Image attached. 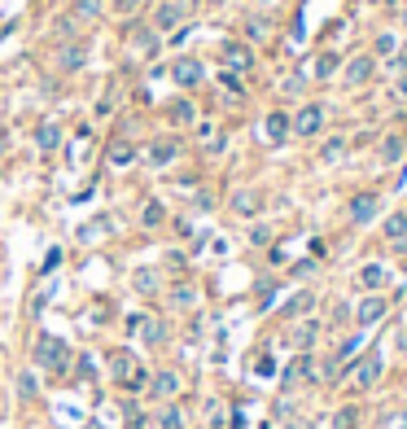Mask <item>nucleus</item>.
I'll return each mask as SVG.
<instances>
[{
  "mask_svg": "<svg viewBox=\"0 0 407 429\" xmlns=\"http://www.w3.org/2000/svg\"><path fill=\"white\" fill-rule=\"evenodd\" d=\"M381 373H386V355L381 351H368V355H355L351 364H346V381H351L355 390H373Z\"/></svg>",
  "mask_w": 407,
  "mask_h": 429,
  "instance_id": "1",
  "label": "nucleus"
},
{
  "mask_svg": "<svg viewBox=\"0 0 407 429\" xmlns=\"http://www.w3.org/2000/svg\"><path fill=\"white\" fill-rule=\"evenodd\" d=\"M35 364H40L44 373H66L70 346L57 338V333H40V338H35Z\"/></svg>",
  "mask_w": 407,
  "mask_h": 429,
  "instance_id": "2",
  "label": "nucleus"
},
{
  "mask_svg": "<svg viewBox=\"0 0 407 429\" xmlns=\"http://www.w3.org/2000/svg\"><path fill=\"white\" fill-rule=\"evenodd\" d=\"M316 381H320V368H316V355H311V351H298V360L280 368V390L316 386Z\"/></svg>",
  "mask_w": 407,
  "mask_h": 429,
  "instance_id": "3",
  "label": "nucleus"
},
{
  "mask_svg": "<svg viewBox=\"0 0 407 429\" xmlns=\"http://www.w3.org/2000/svg\"><path fill=\"white\" fill-rule=\"evenodd\" d=\"M289 127H294L298 140H316L320 132H324V105H320V101H307L302 110L289 118Z\"/></svg>",
  "mask_w": 407,
  "mask_h": 429,
  "instance_id": "4",
  "label": "nucleus"
},
{
  "mask_svg": "<svg viewBox=\"0 0 407 429\" xmlns=\"http://www.w3.org/2000/svg\"><path fill=\"white\" fill-rule=\"evenodd\" d=\"M184 18H188V0H158L153 5V18H149V27L153 31H175V27H184Z\"/></svg>",
  "mask_w": 407,
  "mask_h": 429,
  "instance_id": "5",
  "label": "nucleus"
},
{
  "mask_svg": "<svg viewBox=\"0 0 407 429\" xmlns=\"http://www.w3.org/2000/svg\"><path fill=\"white\" fill-rule=\"evenodd\" d=\"M342 83L346 88H364V83H373V75H377V57L373 53H359V57H351V62H342Z\"/></svg>",
  "mask_w": 407,
  "mask_h": 429,
  "instance_id": "6",
  "label": "nucleus"
},
{
  "mask_svg": "<svg viewBox=\"0 0 407 429\" xmlns=\"http://www.w3.org/2000/svg\"><path fill=\"white\" fill-rule=\"evenodd\" d=\"M381 214V197L377 193H355L351 206H346V219H351V228H368Z\"/></svg>",
  "mask_w": 407,
  "mask_h": 429,
  "instance_id": "7",
  "label": "nucleus"
},
{
  "mask_svg": "<svg viewBox=\"0 0 407 429\" xmlns=\"http://www.w3.org/2000/svg\"><path fill=\"white\" fill-rule=\"evenodd\" d=\"M179 390H184V377H179L175 368H162V373L149 377V399H158V403H171Z\"/></svg>",
  "mask_w": 407,
  "mask_h": 429,
  "instance_id": "8",
  "label": "nucleus"
},
{
  "mask_svg": "<svg viewBox=\"0 0 407 429\" xmlns=\"http://www.w3.org/2000/svg\"><path fill=\"white\" fill-rule=\"evenodd\" d=\"M201 79H206V66H201L197 57H175L171 62V83L175 88H197Z\"/></svg>",
  "mask_w": 407,
  "mask_h": 429,
  "instance_id": "9",
  "label": "nucleus"
},
{
  "mask_svg": "<svg viewBox=\"0 0 407 429\" xmlns=\"http://www.w3.org/2000/svg\"><path fill=\"white\" fill-rule=\"evenodd\" d=\"M386 311H390V302H386V294H368L364 302L355 307V324L359 329H373L377 320H386Z\"/></svg>",
  "mask_w": 407,
  "mask_h": 429,
  "instance_id": "10",
  "label": "nucleus"
},
{
  "mask_svg": "<svg viewBox=\"0 0 407 429\" xmlns=\"http://www.w3.org/2000/svg\"><path fill=\"white\" fill-rule=\"evenodd\" d=\"M131 333H140L145 346H162V342H166V324H162V320H153V316H136V320H131Z\"/></svg>",
  "mask_w": 407,
  "mask_h": 429,
  "instance_id": "11",
  "label": "nucleus"
},
{
  "mask_svg": "<svg viewBox=\"0 0 407 429\" xmlns=\"http://www.w3.org/2000/svg\"><path fill=\"white\" fill-rule=\"evenodd\" d=\"M175 158H179V140H171V136L153 140L149 153H145V162H149V166H158V171H162V166H171Z\"/></svg>",
  "mask_w": 407,
  "mask_h": 429,
  "instance_id": "12",
  "label": "nucleus"
},
{
  "mask_svg": "<svg viewBox=\"0 0 407 429\" xmlns=\"http://www.w3.org/2000/svg\"><path fill=\"white\" fill-rule=\"evenodd\" d=\"M263 132H267V140H272V145H285V140L294 136V127H289V114H285V110H272L267 118H263Z\"/></svg>",
  "mask_w": 407,
  "mask_h": 429,
  "instance_id": "13",
  "label": "nucleus"
},
{
  "mask_svg": "<svg viewBox=\"0 0 407 429\" xmlns=\"http://www.w3.org/2000/svg\"><path fill=\"white\" fill-rule=\"evenodd\" d=\"M359 285H364L368 294H381L390 285V267L386 263H364V267H359Z\"/></svg>",
  "mask_w": 407,
  "mask_h": 429,
  "instance_id": "14",
  "label": "nucleus"
},
{
  "mask_svg": "<svg viewBox=\"0 0 407 429\" xmlns=\"http://www.w3.org/2000/svg\"><path fill=\"white\" fill-rule=\"evenodd\" d=\"M377 158L386 162V166H399V162L407 158V140H403L399 132H390V136H386V140L377 145Z\"/></svg>",
  "mask_w": 407,
  "mask_h": 429,
  "instance_id": "15",
  "label": "nucleus"
},
{
  "mask_svg": "<svg viewBox=\"0 0 407 429\" xmlns=\"http://www.w3.org/2000/svg\"><path fill=\"white\" fill-rule=\"evenodd\" d=\"M219 57H223V66H232V70H250V66H254V53H250L245 44H236V40L223 44Z\"/></svg>",
  "mask_w": 407,
  "mask_h": 429,
  "instance_id": "16",
  "label": "nucleus"
},
{
  "mask_svg": "<svg viewBox=\"0 0 407 429\" xmlns=\"http://www.w3.org/2000/svg\"><path fill=\"white\" fill-rule=\"evenodd\" d=\"M158 40H162V35L153 31V27H140L136 35H131V53L149 62V57H158Z\"/></svg>",
  "mask_w": 407,
  "mask_h": 429,
  "instance_id": "17",
  "label": "nucleus"
},
{
  "mask_svg": "<svg viewBox=\"0 0 407 429\" xmlns=\"http://www.w3.org/2000/svg\"><path fill=\"white\" fill-rule=\"evenodd\" d=\"M320 329H324L320 320H302V324L289 333V346L294 351H311V346H316V338H320Z\"/></svg>",
  "mask_w": 407,
  "mask_h": 429,
  "instance_id": "18",
  "label": "nucleus"
},
{
  "mask_svg": "<svg viewBox=\"0 0 407 429\" xmlns=\"http://www.w3.org/2000/svg\"><path fill=\"white\" fill-rule=\"evenodd\" d=\"M232 210L241 214V219H250V214L263 210V197L254 193V188H236V193H232Z\"/></svg>",
  "mask_w": 407,
  "mask_h": 429,
  "instance_id": "19",
  "label": "nucleus"
},
{
  "mask_svg": "<svg viewBox=\"0 0 407 429\" xmlns=\"http://www.w3.org/2000/svg\"><path fill=\"white\" fill-rule=\"evenodd\" d=\"M166 114H171L175 127H193L197 123V110H193V101H188V97H175L171 105H166Z\"/></svg>",
  "mask_w": 407,
  "mask_h": 429,
  "instance_id": "20",
  "label": "nucleus"
},
{
  "mask_svg": "<svg viewBox=\"0 0 407 429\" xmlns=\"http://www.w3.org/2000/svg\"><path fill=\"white\" fill-rule=\"evenodd\" d=\"M311 307H316V294H311V289H302V294H294L289 302L280 307V316H285V320H302V316L311 311Z\"/></svg>",
  "mask_w": 407,
  "mask_h": 429,
  "instance_id": "21",
  "label": "nucleus"
},
{
  "mask_svg": "<svg viewBox=\"0 0 407 429\" xmlns=\"http://www.w3.org/2000/svg\"><path fill=\"white\" fill-rule=\"evenodd\" d=\"M136 145H131V140H110V149H105V158H110V166H131L136 162Z\"/></svg>",
  "mask_w": 407,
  "mask_h": 429,
  "instance_id": "22",
  "label": "nucleus"
},
{
  "mask_svg": "<svg viewBox=\"0 0 407 429\" xmlns=\"http://www.w3.org/2000/svg\"><path fill=\"white\" fill-rule=\"evenodd\" d=\"M171 307H179V311H193L197 307V285H188V280H179V285H171Z\"/></svg>",
  "mask_w": 407,
  "mask_h": 429,
  "instance_id": "23",
  "label": "nucleus"
},
{
  "mask_svg": "<svg viewBox=\"0 0 407 429\" xmlns=\"http://www.w3.org/2000/svg\"><path fill=\"white\" fill-rule=\"evenodd\" d=\"M57 145H62V127H57V123H40V127H35V149H40V153H53Z\"/></svg>",
  "mask_w": 407,
  "mask_h": 429,
  "instance_id": "24",
  "label": "nucleus"
},
{
  "mask_svg": "<svg viewBox=\"0 0 407 429\" xmlns=\"http://www.w3.org/2000/svg\"><path fill=\"white\" fill-rule=\"evenodd\" d=\"M105 14V0H70V18L79 22H97Z\"/></svg>",
  "mask_w": 407,
  "mask_h": 429,
  "instance_id": "25",
  "label": "nucleus"
},
{
  "mask_svg": "<svg viewBox=\"0 0 407 429\" xmlns=\"http://www.w3.org/2000/svg\"><path fill=\"white\" fill-rule=\"evenodd\" d=\"M342 70V57L338 53H316V62H311V75L316 79H333Z\"/></svg>",
  "mask_w": 407,
  "mask_h": 429,
  "instance_id": "26",
  "label": "nucleus"
},
{
  "mask_svg": "<svg viewBox=\"0 0 407 429\" xmlns=\"http://www.w3.org/2000/svg\"><path fill=\"white\" fill-rule=\"evenodd\" d=\"M131 364H136V360H131L127 351H110V377L114 381H123V386H127V381H131Z\"/></svg>",
  "mask_w": 407,
  "mask_h": 429,
  "instance_id": "27",
  "label": "nucleus"
},
{
  "mask_svg": "<svg viewBox=\"0 0 407 429\" xmlns=\"http://www.w3.org/2000/svg\"><path fill=\"white\" fill-rule=\"evenodd\" d=\"M386 241H407V210H394V214H386Z\"/></svg>",
  "mask_w": 407,
  "mask_h": 429,
  "instance_id": "28",
  "label": "nucleus"
},
{
  "mask_svg": "<svg viewBox=\"0 0 407 429\" xmlns=\"http://www.w3.org/2000/svg\"><path fill=\"white\" fill-rule=\"evenodd\" d=\"M83 62H88L83 44H70V49H62V53H57V66H62V70H83Z\"/></svg>",
  "mask_w": 407,
  "mask_h": 429,
  "instance_id": "29",
  "label": "nucleus"
},
{
  "mask_svg": "<svg viewBox=\"0 0 407 429\" xmlns=\"http://www.w3.org/2000/svg\"><path fill=\"white\" fill-rule=\"evenodd\" d=\"M162 219H166L162 201H145V206H140V228H162Z\"/></svg>",
  "mask_w": 407,
  "mask_h": 429,
  "instance_id": "30",
  "label": "nucleus"
},
{
  "mask_svg": "<svg viewBox=\"0 0 407 429\" xmlns=\"http://www.w3.org/2000/svg\"><path fill=\"white\" fill-rule=\"evenodd\" d=\"M158 429H184V412H179V403H162Z\"/></svg>",
  "mask_w": 407,
  "mask_h": 429,
  "instance_id": "31",
  "label": "nucleus"
},
{
  "mask_svg": "<svg viewBox=\"0 0 407 429\" xmlns=\"http://www.w3.org/2000/svg\"><path fill=\"white\" fill-rule=\"evenodd\" d=\"M18 399H40V381H35V373L27 368V373H18Z\"/></svg>",
  "mask_w": 407,
  "mask_h": 429,
  "instance_id": "32",
  "label": "nucleus"
},
{
  "mask_svg": "<svg viewBox=\"0 0 407 429\" xmlns=\"http://www.w3.org/2000/svg\"><path fill=\"white\" fill-rule=\"evenodd\" d=\"M373 49H377V57H394L399 53V35H390V31H381L377 40H373Z\"/></svg>",
  "mask_w": 407,
  "mask_h": 429,
  "instance_id": "33",
  "label": "nucleus"
},
{
  "mask_svg": "<svg viewBox=\"0 0 407 429\" xmlns=\"http://www.w3.org/2000/svg\"><path fill=\"white\" fill-rule=\"evenodd\" d=\"M342 153H346V136H333V140L320 145V158H324V162H338Z\"/></svg>",
  "mask_w": 407,
  "mask_h": 429,
  "instance_id": "34",
  "label": "nucleus"
},
{
  "mask_svg": "<svg viewBox=\"0 0 407 429\" xmlns=\"http://www.w3.org/2000/svg\"><path fill=\"white\" fill-rule=\"evenodd\" d=\"M136 289H140V294H153V289H158V272H153V267L136 272Z\"/></svg>",
  "mask_w": 407,
  "mask_h": 429,
  "instance_id": "35",
  "label": "nucleus"
},
{
  "mask_svg": "<svg viewBox=\"0 0 407 429\" xmlns=\"http://www.w3.org/2000/svg\"><path fill=\"white\" fill-rule=\"evenodd\" d=\"M302 88H307V75H285V83H280V92H285V97H298Z\"/></svg>",
  "mask_w": 407,
  "mask_h": 429,
  "instance_id": "36",
  "label": "nucleus"
},
{
  "mask_svg": "<svg viewBox=\"0 0 407 429\" xmlns=\"http://www.w3.org/2000/svg\"><path fill=\"white\" fill-rule=\"evenodd\" d=\"M110 5H114V14H118V18H131L140 5H145V0H110Z\"/></svg>",
  "mask_w": 407,
  "mask_h": 429,
  "instance_id": "37",
  "label": "nucleus"
},
{
  "mask_svg": "<svg viewBox=\"0 0 407 429\" xmlns=\"http://www.w3.org/2000/svg\"><path fill=\"white\" fill-rule=\"evenodd\" d=\"M245 31H250V40H267V22H263V18H250Z\"/></svg>",
  "mask_w": 407,
  "mask_h": 429,
  "instance_id": "38",
  "label": "nucleus"
},
{
  "mask_svg": "<svg viewBox=\"0 0 407 429\" xmlns=\"http://www.w3.org/2000/svg\"><path fill=\"white\" fill-rule=\"evenodd\" d=\"M333 429H355V412H351V408H342L338 416H333Z\"/></svg>",
  "mask_w": 407,
  "mask_h": 429,
  "instance_id": "39",
  "label": "nucleus"
},
{
  "mask_svg": "<svg viewBox=\"0 0 407 429\" xmlns=\"http://www.w3.org/2000/svg\"><path fill=\"white\" fill-rule=\"evenodd\" d=\"M267 241H272V228H263V223L250 228V245H267Z\"/></svg>",
  "mask_w": 407,
  "mask_h": 429,
  "instance_id": "40",
  "label": "nucleus"
},
{
  "mask_svg": "<svg viewBox=\"0 0 407 429\" xmlns=\"http://www.w3.org/2000/svg\"><path fill=\"white\" fill-rule=\"evenodd\" d=\"M346 316H351V307H346V302H338V307H333V324H342Z\"/></svg>",
  "mask_w": 407,
  "mask_h": 429,
  "instance_id": "41",
  "label": "nucleus"
},
{
  "mask_svg": "<svg viewBox=\"0 0 407 429\" xmlns=\"http://www.w3.org/2000/svg\"><path fill=\"white\" fill-rule=\"evenodd\" d=\"M79 377H83V381L92 377V355H83V360H79Z\"/></svg>",
  "mask_w": 407,
  "mask_h": 429,
  "instance_id": "42",
  "label": "nucleus"
},
{
  "mask_svg": "<svg viewBox=\"0 0 407 429\" xmlns=\"http://www.w3.org/2000/svg\"><path fill=\"white\" fill-rule=\"evenodd\" d=\"M5 153H9V132L0 127V158H5Z\"/></svg>",
  "mask_w": 407,
  "mask_h": 429,
  "instance_id": "43",
  "label": "nucleus"
},
{
  "mask_svg": "<svg viewBox=\"0 0 407 429\" xmlns=\"http://www.w3.org/2000/svg\"><path fill=\"white\" fill-rule=\"evenodd\" d=\"M394 92H399V97L407 101V70H403V79H399V88H394Z\"/></svg>",
  "mask_w": 407,
  "mask_h": 429,
  "instance_id": "44",
  "label": "nucleus"
},
{
  "mask_svg": "<svg viewBox=\"0 0 407 429\" xmlns=\"http://www.w3.org/2000/svg\"><path fill=\"white\" fill-rule=\"evenodd\" d=\"M399 22H403V31H407V5H403V14H399Z\"/></svg>",
  "mask_w": 407,
  "mask_h": 429,
  "instance_id": "45",
  "label": "nucleus"
},
{
  "mask_svg": "<svg viewBox=\"0 0 407 429\" xmlns=\"http://www.w3.org/2000/svg\"><path fill=\"white\" fill-rule=\"evenodd\" d=\"M223 5H228V0H210V9H223Z\"/></svg>",
  "mask_w": 407,
  "mask_h": 429,
  "instance_id": "46",
  "label": "nucleus"
},
{
  "mask_svg": "<svg viewBox=\"0 0 407 429\" xmlns=\"http://www.w3.org/2000/svg\"><path fill=\"white\" fill-rule=\"evenodd\" d=\"M254 5H276V0H254Z\"/></svg>",
  "mask_w": 407,
  "mask_h": 429,
  "instance_id": "47",
  "label": "nucleus"
},
{
  "mask_svg": "<svg viewBox=\"0 0 407 429\" xmlns=\"http://www.w3.org/2000/svg\"><path fill=\"white\" fill-rule=\"evenodd\" d=\"M399 429H407V412H403V421H399Z\"/></svg>",
  "mask_w": 407,
  "mask_h": 429,
  "instance_id": "48",
  "label": "nucleus"
},
{
  "mask_svg": "<svg viewBox=\"0 0 407 429\" xmlns=\"http://www.w3.org/2000/svg\"><path fill=\"white\" fill-rule=\"evenodd\" d=\"M403 360H407V338H403Z\"/></svg>",
  "mask_w": 407,
  "mask_h": 429,
  "instance_id": "49",
  "label": "nucleus"
},
{
  "mask_svg": "<svg viewBox=\"0 0 407 429\" xmlns=\"http://www.w3.org/2000/svg\"><path fill=\"white\" fill-rule=\"evenodd\" d=\"M386 5H399V0H386Z\"/></svg>",
  "mask_w": 407,
  "mask_h": 429,
  "instance_id": "50",
  "label": "nucleus"
},
{
  "mask_svg": "<svg viewBox=\"0 0 407 429\" xmlns=\"http://www.w3.org/2000/svg\"><path fill=\"white\" fill-rule=\"evenodd\" d=\"M294 429H307V425H294Z\"/></svg>",
  "mask_w": 407,
  "mask_h": 429,
  "instance_id": "51",
  "label": "nucleus"
}]
</instances>
